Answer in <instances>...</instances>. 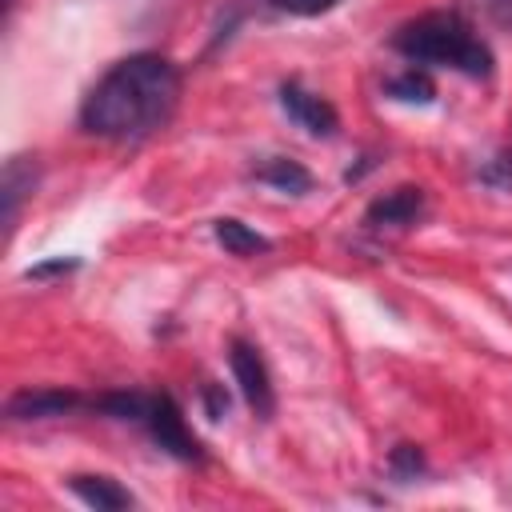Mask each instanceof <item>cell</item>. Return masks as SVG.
Instances as JSON below:
<instances>
[{
	"label": "cell",
	"instance_id": "cell-2",
	"mask_svg": "<svg viewBox=\"0 0 512 512\" xmlns=\"http://www.w3.org/2000/svg\"><path fill=\"white\" fill-rule=\"evenodd\" d=\"M392 48L412 64L456 68L464 76H492V48L472 32L460 12H424L392 32Z\"/></svg>",
	"mask_w": 512,
	"mask_h": 512
},
{
	"label": "cell",
	"instance_id": "cell-8",
	"mask_svg": "<svg viewBox=\"0 0 512 512\" xmlns=\"http://www.w3.org/2000/svg\"><path fill=\"white\" fill-rule=\"evenodd\" d=\"M40 180V168H36V156H12L4 164V176H0V204H4V224L12 228L16 216H20V204L32 196Z\"/></svg>",
	"mask_w": 512,
	"mask_h": 512
},
{
	"label": "cell",
	"instance_id": "cell-16",
	"mask_svg": "<svg viewBox=\"0 0 512 512\" xmlns=\"http://www.w3.org/2000/svg\"><path fill=\"white\" fill-rule=\"evenodd\" d=\"M80 268V260L76 256H56V260H44V264H32L28 272H24V280H52V276H68V272H76Z\"/></svg>",
	"mask_w": 512,
	"mask_h": 512
},
{
	"label": "cell",
	"instance_id": "cell-5",
	"mask_svg": "<svg viewBox=\"0 0 512 512\" xmlns=\"http://www.w3.org/2000/svg\"><path fill=\"white\" fill-rule=\"evenodd\" d=\"M280 108H284V112H288V120H292V124H300L308 136H332V132L340 128L336 108H332L324 96H316V92L300 88L296 80H284V84H280Z\"/></svg>",
	"mask_w": 512,
	"mask_h": 512
},
{
	"label": "cell",
	"instance_id": "cell-15",
	"mask_svg": "<svg viewBox=\"0 0 512 512\" xmlns=\"http://www.w3.org/2000/svg\"><path fill=\"white\" fill-rule=\"evenodd\" d=\"M476 176H480V184H488V188H512V152L492 156Z\"/></svg>",
	"mask_w": 512,
	"mask_h": 512
},
{
	"label": "cell",
	"instance_id": "cell-17",
	"mask_svg": "<svg viewBox=\"0 0 512 512\" xmlns=\"http://www.w3.org/2000/svg\"><path fill=\"white\" fill-rule=\"evenodd\" d=\"M200 396H204V412H208V420H224L228 416V392H224V384H216V380H208L204 388H200Z\"/></svg>",
	"mask_w": 512,
	"mask_h": 512
},
{
	"label": "cell",
	"instance_id": "cell-11",
	"mask_svg": "<svg viewBox=\"0 0 512 512\" xmlns=\"http://www.w3.org/2000/svg\"><path fill=\"white\" fill-rule=\"evenodd\" d=\"M212 236H216V244H220L228 256H260V252H272V240L260 236L256 228H248V224L236 220V216H220V220L212 224Z\"/></svg>",
	"mask_w": 512,
	"mask_h": 512
},
{
	"label": "cell",
	"instance_id": "cell-6",
	"mask_svg": "<svg viewBox=\"0 0 512 512\" xmlns=\"http://www.w3.org/2000/svg\"><path fill=\"white\" fill-rule=\"evenodd\" d=\"M76 408H88V400L68 388H20L4 404L8 420H48V416H68Z\"/></svg>",
	"mask_w": 512,
	"mask_h": 512
},
{
	"label": "cell",
	"instance_id": "cell-10",
	"mask_svg": "<svg viewBox=\"0 0 512 512\" xmlns=\"http://www.w3.org/2000/svg\"><path fill=\"white\" fill-rule=\"evenodd\" d=\"M252 176L260 184H272V188L288 192V196H304L312 188V172L300 160H292V156H268L264 164L252 168Z\"/></svg>",
	"mask_w": 512,
	"mask_h": 512
},
{
	"label": "cell",
	"instance_id": "cell-12",
	"mask_svg": "<svg viewBox=\"0 0 512 512\" xmlns=\"http://www.w3.org/2000/svg\"><path fill=\"white\" fill-rule=\"evenodd\" d=\"M148 404H152V392H140V388H120V392H100L88 400V408L112 416V420H132V424H144L148 416Z\"/></svg>",
	"mask_w": 512,
	"mask_h": 512
},
{
	"label": "cell",
	"instance_id": "cell-4",
	"mask_svg": "<svg viewBox=\"0 0 512 512\" xmlns=\"http://www.w3.org/2000/svg\"><path fill=\"white\" fill-rule=\"evenodd\" d=\"M228 364H232V376H236L240 396L248 400V408H252L260 420H272V412H276V392H272V376H268V364H264L260 348L248 344L244 336H232V340H228Z\"/></svg>",
	"mask_w": 512,
	"mask_h": 512
},
{
	"label": "cell",
	"instance_id": "cell-9",
	"mask_svg": "<svg viewBox=\"0 0 512 512\" xmlns=\"http://www.w3.org/2000/svg\"><path fill=\"white\" fill-rule=\"evenodd\" d=\"M68 488H72V496H80L96 512H120V508L136 504V496L120 480H112V476H72Z\"/></svg>",
	"mask_w": 512,
	"mask_h": 512
},
{
	"label": "cell",
	"instance_id": "cell-1",
	"mask_svg": "<svg viewBox=\"0 0 512 512\" xmlns=\"http://www.w3.org/2000/svg\"><path fill=\"white\" fill-rule=\"evenodd\" d=\"M180 104V68L160 52L116 60L84 96L80 128L112 144H136L160 132Z\"/></svg>",
	"mask_w": 512,
	"mask_h": 512
},
{
	"label": "cell",
	"instance_id": "cell-3",
	"mask_svg": "<svg viewBox=\"0 0 512 512\" xmlns=\"http://www.w3.org/2000/svg\"><path fill=\"white\" fill-rule=\"evenodd\" d=\"M144 428H148V436H152L168 456H176V460H184V464H204V460H208V456H204V444L192 436V428L184 424L180 404H176L168 392H152Z\"/></svg>",
	"mask_w": 512,
	"mask_h": 512
},
{
	"label": "cell",
	"instance_id": "cell-13",
	"mask_svg": "<svg viewBox=\"0 0 512 512\" xmlns=\"http://www.w3.org/2000/svg\"><path fill=\"white\" fill-rule=\"evenodd\" d=\"M384 92H388L392 100H404V104H432V100H436V84H432V76L420 72V68H404V72L388 76V80H384Z\"/></svg>",
	"mask_w": 512,
	"mask_h": 512
},
{
	"label": "cell",
	"instance_id": "cell-14",
	"mask_svg": "<svg viewBox=\"0 0 512 512\" xmlns=\"http://www.w3.org/2000/svg\"><path fill=\"white\" fill-rule=\"evenodd\" d=\"M424 468H428V460H424V448L420 444H396L392 452H388V472L400 480V484H408V480H416V476H424Z\"/></svg>",
	"mask_w": 512,
	"mask_h": 512
},
{
	"label": "cell",
	"instance_id": "cell-18",
	"mask_svg": "<svg viewBox=\"0 0 512 512\" xmlns=\"http://www.w3.org/2000/svg\"><path fill=\"white\" fill-rule=\"evenodd\" d=\"M280 12H292V16H320L328 8H336V0H272Z\"/></svg>",
	"mask_w": 512,
	"mask_h": 512
},
{
	"label": "cell",
	"instance_id": "cell-7",
	"mask_svg": "<svg viewBox=\"0 0 512 512\" xmlns=\"http://www.w3.org/2000/svg\"><path fill=\"white\" fill-rule=\"evenodd\" d=\"M424 212V188L416 184H400L384 196H376L368 208H364V224L368 228H408L416 224Z\"/></svg>",
	"mask_w": 512,
	"mask_h": 512
}]
</instances>
